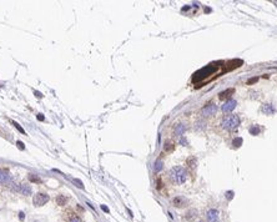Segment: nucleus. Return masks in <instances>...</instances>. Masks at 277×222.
Instances as JSON below:
<instances>
[{"label": "nucleus", "instance_id": "nucleus-18", "mask_svg": "<svg viewBox=\"0 0 277 222\" xmlns=\"http://www.w3.org/2000/svg\"><path fill=\"white\" fill-rule=\"evenodd\" d=\"M73 182H75L78 187H80V188H84V185H82V182H81V181H79V180H75V178H73Z\"/></svg>", "mask_w": 277, "mask_h": 222}, {"label": "nucleus", "instance_id": "nucleus-5", "mask_svg": "<svg viewBox=\"0 0 277 222\" xmlns=\"http://www.w3.org/2000/svg\"><path fill=\"white\" fill-rule=\"evenodd\" d=\"M11 183V176L8 170L0 169V185H10Z\"/></svg>", "mask_w": 277, "mask_h": 222}, {"label": "nucleus", "instance_id": "nucleus-25", "mask_svg": "<svg viewBox=\"0 0 277 222\" xmlns=\"http://www.w3.org/2000/svg\"><path fill=\"white\" fill-rule=\"evenodd\" d=\"M19 218L23 221V220L25 218V213H24V212H20V213H19Z\"/></svg>", "mask_w": 277, "mask_h": 222}, {"label": "nucleus", "instance_id": "nucleus-7", "mask_svg": "<svg viewBox=\"0 0 277 222\" xmlns=\"http://www.w3.org/2000/svg\"><path fill=\"white\" fill-rule=\"evenodd\" d=\"M236 105H237V101L236 100H232V99H230V100H227L224 105H222V107H221V110L226 114V112H231L232 110H235V107H236Z\"/></svg>", "mask_w": 277, "mask_h": 222}, {"label": "nucleus", "instance_id": "nucleus-11", "mask_svg": "<svg viewBox=\"0 0 277 222\" xmlns=\"http://www.w3.org/2000/svg\"><path fill=\"white\" fill-rule=\"evenodd\" d=\"M185 131H186V126L182 125V124H178L176 128H175V130H174V132H175L176 136H182Z\"/></svg>", "mask_w": 277, "mask_h": 222}, {"label": "nucleus", "instance_id": "nucleus-22", "mask_svg": "<svg viewBox=\"0 0 277 222\" xmlns=\"http://www.w3.org/2000/svg\"><path fill=\"white\" fill-rule=\"evenodd\" d=\"M242 142V139H237V140H235L233 141V146H236V147H238L240 146V144Z\"/></svg>", "mask_w": 277, "mask_h": 222}, {"label": "nucleus", "instance_id": "nucleus-12", "mask_svg": "<svg viewBox=\"0 0 277 222\" xmlns=\"http://www.w3.org/2000/svg\"><path fill=\"white\" fill-rule=\"evenodd\" d=\"M235 92V90L233 89H229V90H226V91H222L221 94H220V99L221 100H224V99H226V98H229L231 94H233Z\"/></svg>", "mask_w": 277, "mask_h": 222}, {"label": "nucleus", "instance_id": "nucleus-17", "mask_svg": "<svg viewBox=\"0 0 277 222\" xmlns=\"http://www.w3.org/2000/svg\"><path fill=\"white\" fill-rule=\"evenodd\" d=\"M162 169V162L161 161H156V164H155V167H153V170H155L156 172L157 171H160Z\"/></svg>", "mask_w": 277, "mask_h": 222}, {"label": "nucleus", "instance_id": "nucleus-8", "mask_svg": "<svg viewBox=\"0 0 277 222\" xmlns=\"http://www.w3.org/2000/svg\"><path fill=\"white\" fill-rule=\"evenodd\" d=\"M206 217H207V221H208V222H220V221H219V211H217V210H215V208L208 210Z\"/></svg>", "mask_w": 277, "mask_h": 222}, {"label": "nucleus", "instance_id": "nucleus-27", "mask_svg": "<svg viewBox=\"0 0 277 222\" xmlns=\"http://www.w3.org/2000/svg\"><path fill=\"white\" fill-rule=\"evenodd\" d=\"M180 142H181V144H185V146H186V144H187L185 139H181V140H180Z\"/></svg>", "mask_w": 277, "mask_h": 222}, {"label": "nucleus", "instance_id": "nucleus-6", "mask_svg": "<svg viewBox=\"0 0 277 222\" xmlns=\"http://www.w3.org/2000/svg\"><path fill=\"white\" fill-rule=\"evenodd\" d=\"M216 111H217V106L215 105V104H208V105H206L204 109H202V115L204 116H211V115H215L216 114Z\"/></svg>", "mask_w": 277, "mask_h": 222}, {"label": "nucleus", "instance_id": "nucleus-21", "mask_svg": "<svg viewBox=\"0 0 277 222\" xmlns=\"http://www.w3.org/2000/svg\"><path fill=\"white\" fill-rule=\"evenodd\" d=\"M13 125H14V126H15V128H16V129H18V130H19V131H20V132H23V134H24V132H25V131H24V130H23V129H21V128H20V126H19V124H16V122H14V121H13Z\"/></svg>", "mask_w": 277, "mask_h": 222}, {"label": "nucleus", "instance_id": "nucleus-3", "mask_svg": "<svg viewBox=\"0 0 277 222\" xmlns=\"http://www.w3.org/2000/svg\"><path fill=\"white\" fill-rule=\"evenodd\" d=\"M11 190L15 192H20L25 196H30L31 195V188H30L29 185H25V183H20V185H16V183H13L11 186Z\"/></svg>", "mask_w": 277, "mask_h": 222}, {"label": "nucleus", "instance_id": "nucleus-15", "mask_svg": "<svg viewBox=\"0 0 277 222\" xmlns=\"http://www.w3.org/2000/svg\"><path fill=\"white\" fill-rule=\"evenodd\" d=\"M69 222H82L81 221V218L79 217V216H76V215H73L70 218H69Z\"/></svg>", "mask_w": 277, "mask_h": 222}, {"label": "nucleus", "instance_id": "nucleus-23", "mask_svg": "<svg viewBox=\"0 0 277 222\" xmlns=\"http://www.w3.org/2000/svg\"><path fill=\"white\" fill-rule=\"evenodd\" d=\"M232 197H233V192H232V191H229V192H226V199H229V200H232Z\"/></svg>", "mask_w": 277, "mask_h": 222}, {"label": "nucleus", "instance_id": "nucleus-29", "mask_svg": "<svg viewBox=\"0 0 277 222\" xmlns=\"http://www.w3.org/2000/svg\"><path fill=\"white\" fill-rule=\"evenodd\" d=\"M255 81H257V79H251V80L249 81V84H252V82H255Z\"/></svg>", "mask_w": 277, "mask_h": 222}, {"label": "nucleus", "instance_id": "nucleus-9", "mask_svg": "<svg viewBox=\"0 0 277 222\" xmlns=\"http://www.w3.org/2000/svg\"><path fill=\"white\" fill-rule=\"evenodd\" d=\"M261 110H262V112L266 114V115H272V114L275 112V107H273L272 104H263Z\"/></svg>", "mask_w": 277, "mask_h": 222}, {"label": "nucleus", "instance_id": "nucleus-1", "mask_svg": "<svg viewBox=\"0 0 277 222\" xmlns=\"http://www.w3.org/2000/svg\"><path fill=\"white\" fill-rule=\"evenodd\" d=\"M170 178L172 180V182L177 185H182L187 178V172L181 166H175L170 170Z\"/></svg>", "mask_w": 277, "mask_h": 222}, {"label": "nucleus", "instance_id": "nucleus-16", "mask_svg": "<svg viewBox=\"0 0 277 222\" xmlns=\"http://www.w3.org/2000/svg\"><path fill=\"white\" fill-rule=\"evenodd\" d=\"M250 132H251V135H257L260 132V129L257 128V126H252V128L250 129Z\"/></svg>", "mask_w": 277, "mask_h": 222}, {"label": "nucleus", "instance_id": "nucleus-19", "mask_svg": "<svg viewBox=\"0 0 277 222\" xmlns=\"http://www.w3.org/2000/svg\"><path fill=\"white\" fill-rule=\"evenodd\" d=\"M204 129L205 128V122H202V121H199V122H196V129Z\"/></svg>", "mask_w": 277, "mask_h": 222}, {"label": "nucleus", "instance_id": "nucleus-24", "mask_svg": "<svg viewBox=\"0 0 277 222\" xmlns=\"http://www.w3.org/2000/svg\"><path fill=\"white\" fill-rule=\"evenodd\" d=\"M101 210H103V211H105V212H106V213H107V212H109V208H107V207H106V206H105V205H101Z\"/></svg>", "mask_w": 277, "mask_h": 222}, {"label": "nucleus", "instance_id": "nucleus-13", "mask_svg": "<svg viewBox=\"0 0 277 222\" xmlns=\"http://www.w3.org/2000/svg\"><path fill=\"white\" fill-rule=\"evenodd\" d=\"M66 201H68V199H66L65 196H63V195H59V196L56 197V202H57V205H60V206H64V205L66 203Z\"/></svg>", "mask_w": 277, "mask_h": 222}, {"label": "nucleus", "instance_id": "nucleus-2", "mask_svg": "<svg viewBox=\"0 0 277 222\" xmlns=\"http://www.w3.org/2000/svg\"><path fill=\"white\" fill-rule=\"evenodd\" d=\"M240 125V119L237 115H229V116H225L221 121V126L222 129L227 130V131H233L238 128Z\"/></svg>", "mask_w": 277, "mask_h": 222}, {"label": "nucleus", "instance_id": "nucleus-28", "mask_svg": "<svg viewBox=\"0 0 277 222\" xmlns=\"http://www.w3.org/2000/svg\"><path fill=\"white\" fill-rule=\"evenodd\" d=\"M38 120H40V121H41V120H44V116H43L41 114H39V116H38Z\"/></svg>", "mask_w": 277, "mask_h": 222}, {"label": "nucleus", "instance_id": "nucleus-10", "mask_svg": "<svg viewBox=\"0 0 277 222\" xmlns=\"http://www.w3.org/2000/svg\"><path fill=\"white\" fill-rule=\"evenodd\" d=\"M172 203H174L175 207H183L187 203V201H186V199H183V197H175Z\"/></svg>", "mask_w": 277, "mask_h": 222}, {"label": "nucleus", "instance_id": "nucleus-20", "mask_svg": "<svg viewBox=\"0 0 277 222\" xmlns=\"http://www.w3.org/2000/svg\"><path fill=\"white\" fill-rule=\"evenodd\" d=\"M165 150H166V151H171V150H174V146H172L170 142H167L166 146H165Z\"/></svg>", "mask_w": 277, "mask_h": 222}, {"label": "nucleus", "instance_id": "nucleus-26", "mask_svg": "<svg viewBox=\"0 0 277 222\" xmlns=\"http://www.w3.org/2000/svg\"><path fill=\"white\" fill-rule=\"evenodd\" d=\"M18 145H19V147H20V149H23V150L25 149V146H24V144H23L21 141H18Z\"/></svg>", "mask_w": 277, "mask_h": 222}, {"label": "nucleus", "instance_id": "nucleus-14", "mask_svg": "<svg viewBox=\"0 0 277 222\" xmlns=\"http://www.w3.org/2000/svg\"><path fill=\"white\" fill-rule=\"evenodd\" d=\"M29 180L31 181V182H38V183L41 182V180H40L35 174H29Z\"/></svg>", "mask_w": 277, "mask_h": 222}, {"label": "nucleus", "instance_id": "nucleus-4", "mask_svg": "<svg viewBox=\"0 0 277 222\" xmlns=\"http://www.w3.org/2000/svg\"><path fill=\"white\" fill-rule=\"evenodd\" d=\"M33 202H34V205H35L36 207L44 206L45 203H48V202H49V196H48L46 194L39 192V194H36V195L34 196V199H33Z\"/></svg>", "mask_w": 277, "mask_h": 222}]
</instances>
